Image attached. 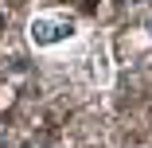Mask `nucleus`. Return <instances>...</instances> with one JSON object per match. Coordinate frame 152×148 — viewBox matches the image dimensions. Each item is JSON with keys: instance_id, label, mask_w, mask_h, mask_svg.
I'll return each mask as SVG.
<instances>
[{"instance_id": "obj_3", "label": "nucleus", "mask_w": 152, "mask_h": 148, "mask_svg": "<svg viewBox=\"0 0 152 148\" xmlns=\"http://www.w3.org/2000/svg\"><path fill=\"white\" fill-rule=\"evenodd\" d=\"M144 31H148V39H152V20H148V23H144Z\"/></svg>"}, {"instance_id": "obj_1", "label": "nucleus", "mask_w": 152, "mask_h": 148, "mask_svg": "<svg viewBox=\"0 0 152 148\" xmlns=\"http://www.w3.org/2000/svg\"><path fill=\"white\" fill-rule=\"evenodd\" d=\"M78 35V23L70 16H58V12H43L27 23V39H31L39 51H51V47H63Z\"/></svg>"}, {"instance_id": "obj_4", "label": "nucleus", "mask_w": 152, "mask_h": 148, "mask_svg": "<svg viewBox=\"0 0 152 148\" xmlns=\"http://www.w3.org/2000/svg\"><path fill=\"white\" fill-rule=\"evenodd\" d=\"M125 4H144V0H125Z\"/></svg>"}, {"instance_id": "obj_2", "label": "nucleus", "mask_w": 152, "mask_h": 148, "mask_svg": "<svg viewBox=\"0 0 152 148\" xmlns=\"http://www.w3.org/2000/svg\"><path fill=\"white\" fill-rule=\"evenodd\" d=\"M86 78L94 82V86H109L113 82V63H109V43L98 35L94 43H90V51H86Z\"/></svg>"}]
</instances>
